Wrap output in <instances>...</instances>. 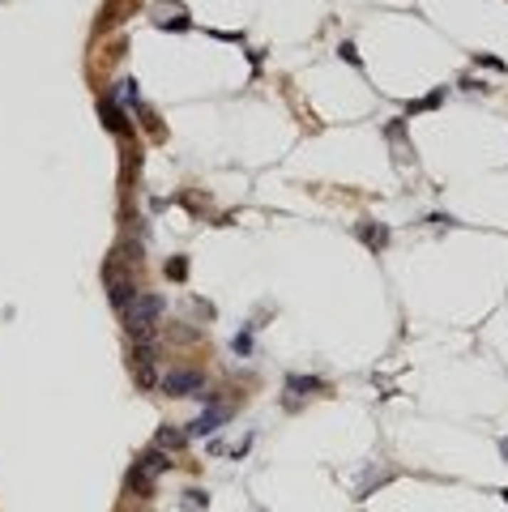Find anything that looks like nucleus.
<instances>
[{
    "instance_id": "4",
    "label": "nucleus",
    "mask_w": 508,
    "mask_h": 512,
    "mask_svg": "<svg viewBox=\"0 0 508 512\" xmlns=\"http://www.w3.org/2000/svg\"><path fill=\"white\" fill-rule=\"evenodd\" d=\"M218 423H227V410H222V406H214V410H205V414H197V419L188 423V440H201V436H214V432H218Z\"/></svg>"
},
{
    "instance_id": "5",
    "label": "nucleus",
    "mask_w": 508,
    "mask_h": 512,
    "mask_svg": "<svg viewBox=\"0 0 508 512\" xmlns=\"http://www.w3.org/2000/svg\"><path fill=\"white\" fill-rule=\"evenodd\" d=\"M133 376H137V385H141V389H154V385H158V376H154V355H150V342H141V350H137V359H133Z\"/></svg>"
},
{
    "instance_id": "7",
    "label": "nucleus",
    "mask_w": 508,
    "mask_h": 512,
    "mask_svg": "<svg viewBox=\"0 0 508 512\" xmlns=\"http://www.w3.org/2000/svg\"><path fill=\"white\" fill-rule=\"evenodd\" d=\"M98 111H103V120H107V128H111V132H120V137L128 132V120H124V111H120V107H115L111 98H107V103H103Z\"/></svg>"
},
{
    "instance_id": "6",
    "label": "nucleus",
    "mask_w": 508,
    "mask_h": 512,
    "mask_svg": "<svg viewBox=\"0 0 508 512\" xmlns=\"http://www.w3.org/2000/svg\"><path fill=\"white\" fill-rule=\"evenodd\" d=\"M107 295H111V303H115V308H124V303L137 295V286H133L128 278H120L115 269H107Z\"/></svg>"
},
{
    "instance_id": "2",
    "label": "nucleus",
    "mask_w": 508,
    "mask_h": 512,
    "mask_svg": "<svg viewBox=\"0 0 508 512\" xmlns=\"http://www.w3.org/2000/svg\"><path fill=\"white\" fill-rule=\"evenodd\" d=\"M167 470H171V457H167L162 449H150V453H145V457L128 470V487L145 496V491L154 487V479H158V474H167Z\"/></svg>"
},
{
    "instance_id": "1",
    "label": "nucleus",
    "mask_w": 508,
    "mask_h": 512,
    "mask_svg": "<svg viewBox=\"0 0 508 512\" xmlns=\"http://www.w3.org/2000/svg\"><path fill=\"white\" fill-rule=\"evenodd\" d=\"M162 308H167L162 295H133V299L124 303V325H128V333L141 338V342H150V329L158 325Z\"/></svg>"
},
{
    "instance_id": "3",
    "label": "nucleus",
    "mask_w": 508,
    "mask_h": 512,
    "mask_svg": "<svg viewBox=\"0 0 508 512\" xmlns=\"http://www.w3.org/2000/svg\"><path fill=\"white\" fill-rule=\"evenodd\" d=\"M158 389H162L167 397H201V393H205V376H201V372H188V367H171V372L158 380Z\"/></svg>"
},
{
    "instance_id": "8",
    "label": "nucleus",
    "mask_w": 508,
    "mask_h": 512,
    "mask_svg": "<svg viewBox=\"0 0 508 512\" xmlns=\"http://www.w3.org/2000/svg\"><path fill=\"white\" fill-rule=\"evenodd\" d=\"M184 440H188V432H175V427H162L158 432V449L167 453V449H184Z\"/></svg>"
}]
</instances>
